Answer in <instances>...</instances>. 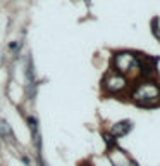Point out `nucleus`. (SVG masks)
Listing matches in <instances>:
<instances>
[{
  "instance_id": "obj_1",
  "label": "nucleus",
  "mask_w": 160,
  "mask_h": 166,
  "mask_svg": "<svg viewBox=\"0 0 160 166\" xmlns=\"http://www.w3.org/2000/svg\"><path fill=\"white\" fill-rule=\"evenodd\" d=\"M160 97V88L155 83H141V85L134 90L133 99L134 102H138L141 106H150V104H155Z\"/></svg>"
},
{
  "instance_id": "obj_2",
  "label": "nucleus",
  "mask_w": 160,
  "mask_h": 166,
  "mask_svg": "<svg viewBox=\"0 0 160 166\" xmlns=\"http://www.w3.org/2000/svg\"><path fill=\"white\" fill-rule=\"evenodd\" d=\"M114 68L115 73H129L133 69H139V57L129 52H121L114 55Z\"/></svg>"
},
{
  "instance_id": "obj_3",
  "label": "nucleus",
  "mask_w": 160,
  "mask_h": 166,
  "mask_svg": "<svg viewBox=\"0 0 160 166\" xmlns=\"http://www.w3.org/2000/svg\"><path fill=\"white\" fill-rule=\"evenodd\" d=\"M103 88H105L108 94H119L121 90L126 88V78L119 73H110L103 80Z\"/></svg>"
},
{
  "instance_id": "obj_4",
  "label": "nucleus",
  "mask_w": 160,
  "mask_h": 166,
  "mask_svg": "<svg viewBox=\"0 0 160 166\" xmlns=\"http://www.w3.org/2000/svg\"><path fill=\"white\" fill-rule=\"evenodd\" d=\"M108 157H110V161H112L114 166H138L126 152H124V150L117 149V147H114V150H110Z\"/></svg>"
},
{
  "instance_id": "obj_5",
  "label": "nucleus",
  "mask_w": 160,
  "mask_h": 166,
  "mask_svg": "<svg viewBox=\"0 0 160 166\" xmlns=\"http://www.w3.org/2000/svg\"><path fill=\"white\" fill-rule=\"evenodd\" d=\"M131 121H121V123L114 125L112 130H110V135H112L114 139H117V137H122V135H126L131 130Z\"/></svg>"
}]
</instances>
